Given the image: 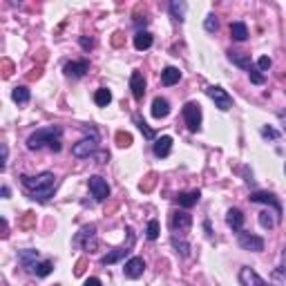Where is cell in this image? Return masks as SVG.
Segmentation results:
<instances>
[{
	"mask_svg": "<svg viewBox=\"0 0 286 286\" xmlns=\"http://www.w3.org/2000/svg\"><path fill=\"white\" fill-rule=\"evenodd\" d=\"M228 60L233 65H237V68H241V70H246V72H251L253 70V63H251V56L244 52H235V50H230L228 52Z\"/></svg>",
	"mask_w": 286,
	"mask_h": 286,
	"instance_id": "obj_14",
	"label": "cell"
},
{
	"mask_svg": "<svg viewBox=\"0 0 286 286\" xmlns=\"http://www.w3.org/2000/svg\"><path fill=\"white\" fill-rule=\"evenodd\" d=\"M259 224H261V226H264V228H273V226H275V219H273L271 217V212L269 210H264V212H259Z\"/></svg>",
	"mask_w": 286,
	"mask_h": 286,
	"instance_id": "obj_29",
	"label": "cell"
},
{
	"mask_svg": "<svg viewBox=\"0 0 286 286\" xmlns=\"http://www.w3.org/2000/svg\"><path fill=\"white\" fill-rule=\"evenodd\" d=\"M83 286H103L101 284V279L99 277H90V279H85V284Z\"/></svg>",
	"mask_w": 286,
	"mask_h": 286,
	"instance_id": "obj_38",
	"label": "cell"
},
{
	"mask_svg": "<svg viewBox=\"0 0 286 286\" xmlns=\"http://www.w3.org/2000/svg\"><path fill=\"white\" fill-rule=\"evenodd\" d=\"M96 148H99V139H83V141L74 143V148H72V155L76 157V159H85V157H92Z\"/></svg>",
	"mask_w": 286,
	"mask_h": 286,
	"instance_id": "obj_7",
	"label": "cell"
},
{
	"mask_svg": "<svg viewBox=\"0 0 286 286\" xmlns=\"http://www.w3.org/2000/svg\"><path fill=\"white\" fill-rule=\"evenodd\" d=\"M237 241H239V246L244 248V251H253V253L264 251V239L253 235V233H246V230H239V233H237Z\"/></svg>",
	"mask_w": 286,
	"mask_h": 286,
	"instance_id": "obj_5",
	"label": "cell"
},
{
	"mask_svg": "<svg viewBox=\"0 0 286 286\" xmlns=\"http://www.w3.org/2000/svg\"><path fill=\"white\" fill-rule=\"evenodd\" d=\"M239 284L241 286H273V284H266L251 266H244V269L239 271Z\"/></svg>",
	"mask_w": 286,
	"mask_h": 286,
	"instance_id": "obj_10",
	"label": "cell"
},
{
	"mask_svg": "<svg viewBox=\"0 0 286 286\" xmlns=\"http://www.w3.org/2000/svg\"><path fill=\"white\" fill-rule=\"evenodd\" d=\"M204 27H206V32H217V29H219V23H217V18L215 16H208V18H206V23H204Z\"/></svg>",
	"mask_w": 286,
	"mask_h": 286,
	"instance_id": "obj_31",
	"label": "cell"
},
{
	"mask_svg": "<svg viewBox=\"0 0 286 286\" xmlns=\"http://www.w3.org/2000/svg\"><path fill=\"white\" fill-rule=\"evenodd\" d=\"M135 123L139 125V130L143 132V137H145V139H150V141H155V132L150 130V127H148V123H145V121H143L141 117H135Z\"/></svg>",
	"mask_w": 286,
	"mask_h": 286,
	"instance_id": "obj_28",
	"label": "cell"
},
{
	"mask_svg": "<svg viewBox=\"0 0 286 286\" xmlns=\"http://www.w3.org/2000/svg\"><path fill=\"white\" fill-rule=\"evenodd\" d=\"M184 119H186V125L190 132H199V127H202V105L199 103H186L184 105Z\"/></svg>",
	"mask_w": 286,
	"mask_h": 286,
	"instance_id": "obj_3",
	"label": "cell"
},
{
	"mask_svg": "<svg viewBox=\"0 0 286 286\" xmlns=\"http://www.w3.org/2000/svg\"><path fill=\"white\" fill-rule=\"evenodd\" d=\"M248 76H251V83H255V85H261L266 81L264 74H259V70H251V72H248Z\"/></svg>",
	"mask_w": 286,
	"mask_h": 286,
	"instance_id": "obj_34",
	"label": "cell"
},
{
	"mask_svg": "<svg viewBox=\"0 0 286 286\" xmlns=\"http://www.w3.org/2000/svg\"><path fill=\"white\" fill-rule=\"evenodd\" d=\"M170 226H172V230H179V233H186V230H190L192 226V217L188 215L186 210H177L172 212V217H170Z\"/></svg>",
	"mask_w": 286,
	"mask_h": 286,
	"instance_id": "obj_8",
	"label": "cell"
},
{
	"mask_svg": "<svg viewBox=\"0 0 286 286\" xmlns=\"http://www.w3.org/2000/svg\"><path fill=\"white\" fill-rule=\"evenodd\" d=\"M181 81V72L179 68H166L161 72V83L166 85V87H170V85H174V83H179Z\"/></svg>",
	"mask_w": 286,
	"mask_h": 286,
	"instance_id": "obj_22",
	"label": "cell"
},
{
	"mask_svg": "<svg viewBox=\"0 0 286 286\" xmlns=\"http://www.w3.org/2000/svg\"><path fill=\"white\" fill-rule=\"evenodd\" d=\"M271 65H273V60H271L269 56H261V58L257 60V70H259V72H269Z\"/></svg>",
	"mask_w": 286,
	"mask_h": 286,
	"instance_id": "obj_33",
	"label": "cell"
},
{
	"mask_svg": "<svg viewBox=\"0 0 286 286\" xmlns=\"http://www.w3.org/2000/svg\"><path fill=\"white\" fill-rule=\"evenodd\" d=\"M135 47H137L139 52L150 50V47H152V34L150 32H137V36H135Z\"/></svg>",
	"mask_w": 286,
	"mask_h": 286,
	"instance_id": "obj_24",
	"label": "cell"
},
{
	"mask_svg": "<svg viewBox=\"0 0 286 286\" xmlns=\"http://www.w3.org/2000/svg\"><path fill=\"white\" fill-rule=\"evenodd\" d=\"M170 114V103L166 99H161V96H157L155 101H152V117L155 119H166Z\"/></svg>",
	"mask_w": 286,
	"mask_h": 286,
	"instance_id": "obj_17",
	"label": "cell"
},
{
	"mask_svg": "<svg viewBox=\"0 0 286 286\" xmlns=\"http://www.w3.org/2000/svg\"><path fill=\"white\" fill-rule=\"evenodd\" d=\"M29 90L25 87V85H20V87H14V92H11V99H14L18 105H25V103H29Z\"/></svg>",
	"mask_w": 286,
	"mask_h": 286,
	"instance_id": "obj_27",
	"label": "cell"
},
{
	"mask_svg": "<svg viewBox=\"0 0 286 286\" xmlns=\"http://www.w3.org/2000/svg\"><path fill=\"white\" fill-rule=\"evenodd\" d=\"M52 269H54L52 261H34V264L27 266V271H32L36 277H47L52 273Z\"/></svg>",
	"mask_w": 286,
	"mask_h": 286,
	"instance_id": "obj_21",
	"label": "cell"
},
{
	"mask_svg": "<svg viewBox=\"0 0 286 286\" xmlns=\"http://www.w3.org/2000/svg\"><path fill=\"white\" fill-rule=\"evenodd\" d=\"M20 179H23V186H25L29 194H32V199H38V202L50 199L54 188H56V177H54V172H40V174H36V177L23 174Z\"/></svg>",
	"mask_w": 286,
	"mask_h": 286,
	"instance_id": "obj_1",
	"label": "cell"
},
{
	"mask_svg": "<svg viewBox=\"0 0 286 286\" xmlns=\"http://www.w3.org/2000/svg\"><path fill=\"white\" fill-rule=\"evenodd\" d=\"M170 14H172L174 20L184 23L186 20V3L184 0H172V3H170Z\"/></svg>",
	"mask_w": 286,
	"mask_h": 286,
	"instance_id": "obj_23",
	"label": "cell"
},
{
	"mask_svg": "<svg viewBox=\"0 0 286 286\" xmlns=\"http://www.w3.org/2000/svg\"><path fill=\"white\" fill-rule=\"evenodd\" d=\"M0 194H3L5 199H9V188H7V186H3V190H0Z\"/></svg>",
	"mask_w": 286,
	"mask_h": 286,
	"instance_id": "obj_40",
	"label": "cell"
},
{
	"mask_svg": "<svg viewBox=\"0 0 286 286\" xmlns=\"http://www.w3.org/2000/svg\"><path fill=\"white\" fill-rule=\"evenodd\" d=\"M251 202H253V204H266V206H273V210H275L277 219L282 217V204H279L271 192H253V194H251Z\"/></svg>",
	"mask_w": 286,
	"mask_h": 286,
	"instance_id": "obj_9",
	"label": "cell"
},
{
	"mask_svg": "<svg viewBox=\"0 0 286 286\" xmlns=\"http://www.w3.org/2000/svg\"><path fill=\"white\" fill-rule=\"evenodd\" d=\"M199 197H202V192H199V190L179 192V194H177V204L181 206V208H192V206L199 202Z\"/></svg>",
	"mask_w": 286,
	"mask_h": 286,
	"instance_id": "obj_18",
	"label": "cell"
},
{
	"mask_svg": "<svg viewBox=\"0 0 286 286\" xmlns=\"http://www.w3.org/2000/svg\"><path fill=\"white\" fill-rule=\"evenodd\" d=\"M143 271H145V261L141 257H132V259L125 261L123 273H125L127 279H139V277L143 275Z\"/></svg>",
	"mask_w": 286,
	"mask_h": 286,
	"instance_id": "obj_11",
	"label": "cell"
},
{
	"mask_svg": "<svg viewBox=\"0 0 286 286\" xmlns=\"http://www.w3.org/2000/svg\"><path fill=\"white\" fill-rule=\"evenodd\" d=\"M92 45H94L92 38H87V36H81V47H83V50H92Z\"/></svg>",
	"mask_w": 286,
	"mask_h": 286,
	"instance_id": "obj_36",
	"label": "cell"
},
{
	"mask_svg": "<svg viewBox=\"0 0 286 286\" xmlns=\"http://www.w3.org/2000/svg\"><path fill=\"white\" fill-rule=\"evenodd\" d=\"M7 157H9L7 143H3V157H0V170H5V168H7Z\"/></svg>",
	"mask_w": 286,
	"mask_h": 286,
	"instance_id": "obj_35",
	"label": "cell"
},
{
	"mask_svg": "<svg viewBox=\"0 0 286 286\" xmlns=\"http://www.w3.org/2000/svg\"><path fill=\"white\" fill-rule=\"evenodd\" d=\"M152 150H155V157H163L170 155V150H172V137H161V139H155V143H152Z\"/></svg>",
	"mask_w": 286,
	"mask_h": 286,
	"instance_id": "obj_15",
	"label": "cell"
},
{
	"mask_svg": "<svg viewBox=\"0 0 286 286\" xmlns=\"http://www.w3.org/2000/svg\"><path fill=\"white\" fill-rule=\"evenodd\" d=\"M226 224L233 230H237V233H239L241 226H244V215H241V210L239 208H230L226 212Z\"/></svg>",
	"mask_w": 286,
	"mask_h": 286,
	"instance_id": "obj_19",
	"label": "cell"
},
{
	"mask_svg": "<svg viewBox=\"0 0 286 286\" xmlns=\"http://www.w3.org/2000/svg\"><path fill=\"white\" fill-rule=\"evenodd\" d=\"M94 103H96L99 107H107L109 103H112V92H109L107 87H99V90L94 92Z\"/></svg>",
	"mask_w": 286,
	"mask_h": 286,
	"instance_id": "obj_25",
	"label": "cell"
},
{
	"mask_svg": "<svg viewBox=\"0 0 286 286\" xmlns=\"http://www.w3.org/2000/svg\"><path fill=\"white\" fill-rule=\"evenodd\" d=\"M145 233H148V239L155 241L157 237H159V222H157V219L148 222V230H145Z\"/></svg>",
	"mask_w": 286,
	"mask_h": 286,
	"instance_id": "obj_30",
	"label": "cell"
},
{
	"mask_svg": "<svg viewBox=\"0 0 286 286\" xmlns=\"http://www.w3.org/2000/svg\"><path fill=\"white\" fill-rule=\"evenodd\" d=\"M87 186H90V192H92V197L96 199V202H105V199L109 197V186L107 181L99 177V174H94V177L87 179Z\"/></svg>",
	"mask_w": 286,
	"mask_h": 286,
	"instance_id": "obj_6",
	"label": "cell"
},
{
	"mask_svg": "<svg viewBox=\"0 0 286 286\" xmlns=\"http://www.w3.org/2000/svg\"><path fill=\"white\" fill-rule=\"evenodd\" d=\"M155 179H157V174H150L148 181H145V184H141V190H150V188L155 186Z\"/></svg>",
	"mask_w": 286,
	"mask_h": 286,
	"instance_id": "obj_37",
	"label": "cell"
},
{
	"mask_svg": "<svg viewBox=\"0 0 286 286\" xmlns=\"http://www.w3.org/2000/svg\"><path fill=\"white\" fill-rule=\"evenodd\" d=\"M130 246H132V244H127V246H121V248H114V251H109V253H107V255H105V257H103L101 261H103V264H105V266H107V264H117L119 259H123L125 255L130 253Z\"/></svg>",
	"mask_w": 286,
	"mask_h": 286,
	"instance_id": "obj_20",
	"label": "cell"
},
{
	"mask_svg": "<svg viewBox=\"0 0 286 286\" xmlns=\"http://www.w3.org/2000/svg\"><path fill=\"white\" fill-rule=\"evenodd\" d=\"M60 137H63V127H58V125L40 127V130H36L34 135L27 139V148L29 150L50 148L54 152H58L60 148H63V145H60Z\"/></svg>",
	"mask_w": 286,
	"mask_h": 286,
	"instance_id": "obj_2",
	"label": "cell"
},
{
	"mask_svg": "<svg viewBox=\"0 0 286 286\" xmlns=\"http://www.w3.org/2000/svg\"><path fill=\"white\" fill-rule=\"evenodd\" d=\"M87 70H90V65H87V60H72V63L65 65V74L72 76V78H81L87 74Z\"/></svg>",
	"mask_w": 286,
	"mask_h": 286,
	"instance_id": "obj_13",
	"label": "cell"
},
{
	"mask_svg": "<svg viewBox=\"0 0 286 286\" xmlns=\"http://www.w3.org/2000/svg\"><path fill=\"white\" fill-rule=\"evenodd\" d=\"M273 286H286V246L282 248V261H279V266L275 271H273Z\"/></svg>",
	"mask_w": 286,
	"mask_h": 286,
	"instance_id": "obj_16",
	"label": "cell"
},
{
	"mask_svg": "<svg viewBox=\"0 0 286 286\" xmlns=\"http://www.w3.org/2000/svg\"><path fill=\"white\" fill-rule=\"evenodd\" d=\"M130 90H132V94H135L137 101L143 99V94H145V76H143V72H139V70L132 72V76H130Z\"/></svg>",
	"mask_w": 286,
	"mask_h": 286,
	"instance_id": "obj_12",
	"label": "cell"
},
{
	"mask_svg": "<svg viewBox=\"0 0 286 286\" xmlns=\"http://www.w3.org/2000/svg\"><path fill=\"white\" fill-rule=\"evenodd\" d=\"M261 135H264V137H271V139H277V132L271 130V127H264V130H261Z\"/></svg>",
	"mask_w": 286,
	"mask_h": 286,
	"instance_id": "obj_39",
	"label": "cell"
},
{
	"mask_svg": "<svg viewBox=\"0 0 286 286\" xmlns=\"http://www.w3.org/2000/svg\"><path fill=\"white\" fill-rule=\"evenodd\" d=\"M117 143L121 145V148H127V145L132 143V137L127 135V132H119V135H117Z\"/></svg>",
	"mask_w": 286,
	"mask_h": 286,
	"instance_id": "obj_32",
	"label": "cell"
},
{
	"mask_svg": "<svg viewBox=\"0 0 286 286\" xmlns=\"http://www.w3.org/2000/svg\"><path fill=\"white\" fill-rule=\"evenodd\" d=\"M230 36H233L235 40L244 42L248 38V27L244 25V23H233V25H230Z\"/></svg>",
	"mask_w": 286,
	"mask_h": 286,
	"instance_id": "obj_26",
	"label": "cell"
},
{
	"mask_svg": "<svg viewBox=\"0 0 286 286\" xmlns=\"http://www.w3.org/2000/svg\"><path fill=\"white\" fill-rule=\"evenodd\" d=\"M206 94L215 101V107H219L222 112H226V109L233 107V96H230L224 87H219V85H210V87L206 90Z\"/></svg>",
	"mask_w": 286,
	"mask_h": 286,
	"instance_id": "obj_4",
	"label": "cell"
}]
</instances>
